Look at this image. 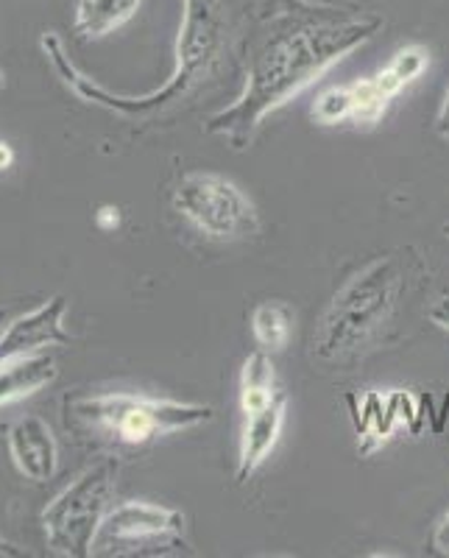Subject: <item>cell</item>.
Here are the masks:
<instances>
[{
	"instance_id": "cell-6",
	"label": "cell",
	"mask_w": 449,
	"mask_h": 558,
	"mask_svg": "<svg viewBox=\"0 0 449 558\" xmlns=\"http://www.w3.org/2000/svg\"><path fill=\"white\" fill-rule=\"evenodd\" d=\"M173 209L209 241H241L259 229L252 198L218 173H184L173 191Z\"/></svg>"
},
{
	"instance_id": "cell-14",
	"label": "cell",
	"mask_w": 449,
	"mask_h": 558,
	"mask_svg": "<svg viewBox=\"0 0 449 558\" xmlns=\"http://www.w3.org/2000/svg\"><path fill=\"white\" fill-rule=\"evenodd\" d=\"M252 332L254 341L268 349V352L286 349L293 336V311L286 302H277V299L274 302L271 299L259 302L252 311Z\"/></svg>"
},
{
	"instance_id": "cell-24",
	"label": "cell",
	"mask_w": 449,
	"mask_h": 558,
	"mask_svg": "<svg viewBox=\"0 0 449 558\" xmlns=\"http://www.w3.org/2000/svg\"><path fill=\"white\" fill-rule=\"evenodd\" d=\"M12 162H14L12 148H9L7 143H0V171H7V168L12 166Z\"/></svg>"
},
{
	"instance_id": "cell-25",
	"label": "cell",
	"mask_w": 449,
	"mask_h": 558,
	"mask_svg": "<svg viewBox=\"0 0 449 558\" xmlns=\"http://www.w3.org/2000/svg\"><path fill=\"white\" fill-rule=\"evenodd\" d=\"M0 556H23V550H17V547H14L12 542L0 536Z\"/></svg>"
},
{
	"instance_id": "cell-21",
	"label": "cell",
	"mask_w": 449,
	"mask_h": 558,
	"mask_svg": "<svg viewBox=\"0 0 449 558\" xmlns=\"http://www.w3.org/2000/svg\"><path fill=\"white\" fill-rule=\"evenodd\" d=\"M430 545H433V550L438 553V556L449 558V511L441 517V520H438L436 531H433Z\"/></svg>"
},
{
	"instance_id": "cell-5",
	"label": "cell",
	"mask_w": 449,
	"mask_h": 558,
	"mask_svg": "<svg viewBox=\"0 0 449 558\" xmlns=\"http://www.w3.org/2000/svg\"><path fill=\"white\" fill-rule=\"evenodd\" d=\"M114 483H118V461L101 458L43 508L39 522H43L45 542L57 556H93L98 527L112 508Z\"/></svg>"
},
{
	"instance_id": "cell-19",
	"label": "cell",
	"mask_w": 449,
	"mask_h": 558,
	"mask_svg": "<svg viewBox=\"0 0 449 558\" xmlns=\"http://www.w3.org/2000/svg\"><path fill=\"white\" fill-rule=\"evenodd\" d=\"M241 388H277L274 386V363L268 349H254L241 372Z\"/></svg>"
},
{
	"instance_id": "cell-16",
	"label": "cell",
	"mask_w": 449,
	"mask_h": 558,
	"mask_svg": "<svg viewBox=\"0 0 449 558\" xmlns=\"http://www.w3.org/2000/svg\"><path fill=\"white\" fill-rule=\"evenodd\" d=\"M311 114L321 126H336L352 118V87L349 84H338V87L324 89L321 96L313 101Z\"/></svg>"
},
{
	"instance_id": "cell-27",
	"label": "cell",
	"mask_w": 449,
	"mask_h": 558,
	"mask_svg": "<svg viewBox=\"0 0 449 558\" xmlns=\"http://www.w3.org/2000/svg\"><path fill=\"white\" fill-rule=\"evenodd\" d=\"M441 232H444V235H447V238H449V221H447V223H444V227H441Z\"/></svg>"
},
{
	"instance_id": "cell-11",
	"label": "cell",
	"mask_w": 449,
	"mask_h": 558,
	"mask_svg": "<svg viewBox=\"0 0 449 558\" xmlns=\"http://www.w3.org/2000/svg\"><path fill=\"white\" fill-rule=\"evenodd\" d=\"M349 413H352L354 430L361 436V452L368 456L383 441H388L393 430L399 427L397 405H393L391 391H366V393H349Z\"/></svg>"
},
{
	"instance_id": "cell-4",
	"label": "cell",
	"mask_w": 449,
	"mask_h": 558,
	"mask_svg": "<svg viewBox=\"0 0 449 558\" xmlns=\"http://www.w3.org/2000/svg\"><path fill=\"white\" fill-rule=\"evenodd\" d=\"M405 291L402 263L386 254L349 277L324 307L311 352L324 363H347L383 336Z\"/></svg>"
},
{
	"instance_id": "cell-10",
	"label": "cell",
	"mask_w": 449,
	"mask_h": 558,
	"mask_svg": "<svg viewBox=\"0 0 449 558\" xmlns=\"http://www.w3.org/2000/svg\"><path fill=\"white\" fill-rule=\"evenodd\" d=\"M286 416H288V397L282 391L277 393V400L271 402L268 408L257 413H248L246 425H243V436H241V456H238V483H246L254 472L263 466L271 450L277 447V438L286 427Z\"/></svg>"
},
{
	"instance_id": "cell-13",
	"label": "cell",
	"mask_w": 449,
	"mask_h": 558,
	"mask_svg": "<svg viewBox=\"0 0 449 558\" xmlns=\"http://www.w3.org/2000/svg\"><path fill=\"white\" fill-rule=\"evenodd\" d=\"M143 0H76L73 32L84 43L109 37L139 12Z\"/></svg>"
},
{
	"instance_id": "cell-8",
	"label": "cell",
	"mask_w": 449,
	"mask_h": 558,
	"mask_svg": "<svg viewBox=\"0 0 449 558\" xmlns=\"http://www.w3.org/2000/svg\"><path fill=\"white\" fill-rule=\"evenodd\" d=\"M64 313H68V299L51 296L26 316L12 318L7 330L0 332V361L70 343V332L64 330Z\"/></svg>"
},
{
	"instance_id": "cell-3",
	"label": "cell",
	"mask_w": 449,
	"mask_h": 558,
	"mask_svg": "<svg viewBox=\"0 0 449 558\" xmlns=\"http://www.w3.org/2000/svg\"><path fill=\"white\" fill-rule=\"evenodd\" d=\"M64 427L96 447L139 450L171 433L193 430L213 422V408L198 402L159 400L143 393H93L68 397Z\"/></svg>"
},
{
	"instance_id": "cell-20",
	"label": "cell",
	"mask_w": 449,
	"mask_h": 558,
	"mask_svg": "<svg viewBox=\"0 0 449 558\" xmlns=\"http://www.w3.org/2000/svg\"><path fill=\"white\" fill-rule=\"evenodd\" d=\"M427 318H430V324H436L438 330L449 336V288L433 299L430 307H427Z\"/></svg>"
},
{
	"instance_id": "cell-17",
	"label": "cell",
	"mask_w": 449,
	"mask_h": 558,
	"mask_svg": "<svg viewBox=\"0 0 449 558\" xmlns=\"http://www.w3.org/2000/svg\"><path fill=\"white\" fill-rule=\"evenodd\" d=\"M427 64H430V51H427L424 45H405V48H399V51L393 53V59L388 62L386 70L402 84V87H408V84L416 82V78L422 76L424 70H427Z\"/></svg>"
},
{
	"instance_id": "cell-26",
	"label": "cell",
	"mask_w": 449,
	"mask_h": 558,
	"mask_svg": "<svg viewBox=\"0 0 449 558\" xmlns=\"http://www.w3.org/2000/svg\"><path fill=\"white\" fill-rule=\"evenodd\" d=\"M9 322H12V318H9V311H3V307H0V332L7 330Z\"/></svg>"
},
{
	"instance_id": "cell-7",
	"label": "cell",
	"mask_w": 449,
	"mask_h": 558,
	"mask_svg": "<svg viewBox=\"0 0 449 558\" xmlns=\"http://www.w3.org/2000/svg\"><path fill=\"white\" fill-rule=\"evenodd\" d=\"M184 547V514L148 500L109 508L98 527L93 553L98 556H168Z\"/></svg>"
},
{
	"instance_id": "cell-12",
	"label": "cell",
	"mask_w": 449,
	"mask_h": 558,
	"mask_svg": "<svg viewBox=\"0 0 449 558\" xmlns=\"http://www.w3.org/2000/svg\"><path fill=\"white\" fill-rule=\"evenodd\" d=\"M59 377L57 361L48 352L0 361V408L34 397Z\"/></svg>"
},
{
	"instance_id": "cell-15",
	"label": "cell",
	"mask_w": 449,
	"mask_h": 558,
	"mask_svg": "<svg viewBox=\"0 0 449 558\" xmlns=\"http://www.w3.org/2000/svg\"><path fill=\"white\" fill-rule=\"evenodd\" d=\"M349 87H352V118H349V121L357 123V126H374V123H380L391 98L383 93L377 78H357V82H352Z\"/></svg>"
},
{
	"instance_id": "cell-23",
	"label": "cell",
	"mask_w": 449,
	"mask_h": 558,
	"mask_svg": "<svg viewBox=\"0 0 449 558\" xmlns=\"http://www.w3.org/2000/svg\"><path fill=\"white\" fill-rule=\"evenodd\" d=\"M436 132L444 143H449V84H447V93H444V101L438 107L436 114Z\"/></svg>"
},
{
	"instance_id": "cell-2",
	"label": "cell",
	"mask_w": 449,
	"mask_h": 558,
	"mask_svg": "<svg viewBox=\"0 0 449 558\" xmlns=\"http://www.w3.org/2000/svg\"><path fill=\"white\" fill-rule=\"evenodd\" d=\"M229 39V14L227 0H182V23H179L177 37V64H173L171 78L154 93L146 96H121V93H109L98 82L84 76L76 64L70 62L64 53L62 39L53 32H45L39 37L45 57L53 64L64 87L78 96L82 101L93 104V107L109 109V112L129 114V118H139V114H151L159 109L171 107V104L182 101L184 96H191L193 89L216 73L221 64L223 51H227Z\"/></svg>"
},
{
	"instance_id": "cell-18",
	"label": "cell",
	"mask_w": 449,
	"mask_h": 558,
	"mask_svg": "<svg viewBox=\"0 0 449 558\" xmlns=\"http://www.w3.org/2000/svg\"><path fill=\"white\" fill-rule=\"evenodd\" d=\"M391 397L393 405H397L399 425L418 436L427 427V397H418L413 391H391Z\"/></svg>"
},
{
	"instance_id": "cell-22",
	"label": "cell",
	"mask_w": 449,
	"mask_h": 558,
	"mask_svg": "<svg viewBox=\"0 0 449 558\" xmlns=\"http://www.w3.org/2000/svg\"><path fill=\"white\" fill-rule=\"evenodd\" d=\"M96 223L98 229H104V232H112V229H118V223H121V209L107 204V207H101L96 213Z\"/></svg>"
},
{
	"instance_id": "cell-9",
	"label": "cell",
	"mask_w": 449,
	"mask_h": 558,
	"mask_svg": "<svg viewBox=\"0 0 449 558\" xmlns=\"http://www.w3.org/2000/svg\"><path fill=\"white\" fill-rule=\"evenodd\" d=\"M7 447L14 466L26 481L48 483L59 470V445L51 425L39 416L14 418L7 427Z\"/></svg>"
},
{
	"instance_id": "cell-1",
	"label": "cell",
	"mask_w": 449,
	"mask_h": 558,
	"mask_svg": "<svg viewBox=\"0 0 449 558\" xmlns=\"http://www.w3.org/2000/svg\"><path fill=\"white\" fill-rule=\"evenodd\" d=\"M383 17L368 12L296 3L268 23L252 51L243 93L204 123V132L223 137L232 148H246L268 114L286 107L293 96L377 37Z\"/></svg>"
}]
</instances>
